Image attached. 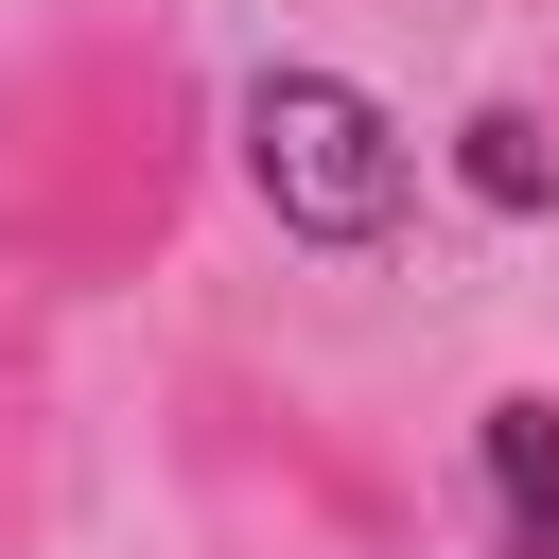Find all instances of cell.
Segmentation results:
<instances>
[{"label":"cell","mask_w":559,"mask_h":559,"mask_svg":"<svg viewBox=\"0 0 559 559\" xmlns=\"http://www.w3.org/2000/svg\"><path fill=\"white\" fill-rule=\"evenodd\" d=\"M472 472H489V559H559V384H489Z\"/></svg>","instance_id":"obj_4"},{"label":"cell","mask_w":559,"mask_h":559,"mask_svg":"<svg viewBox=\"0 0 559 559\" xmlns=\"http://www.w3.org/2000/svg\"><path fill=\"white\" fill-rule=\"evenodd\" d=\"M157 437H175V489H192L210 559H402V542H419V489H402L332 402L262 384L245 349H175Z\"/></svg>","instance_id":"obj_2"},{"label":"cell","mask_w":559,"mask_h":559,"mask_svg":"<svg viewBox=\"0 0 559 559\" xmlns=\"http://www.w3.org/2000/svg\"><path fill=\"white\" fill-rule=\"evenodd\" d=\"M245 157H262V210H280V245H332V262H384L402 227H419V140L349 87V70H314V52H280L262 87H245Z\"/></svg>","instance_id":"obj_3"},{"label":"cell","mask_w":559,"mask_h":559,"mask_svg":"<svg viewBox=\"0 0 559 559\" xmlns=\"http://www.w3.org/2000/svg\"><path fill=\"white\" fill-rule=\"evenodd\" d=\"M210 192V70L175 17L87 0L0 52V280L17 297H122L175 262Z\"/></svg>","instance_id":"obj_1"},{"label":"cell","mask_w":559,"mask_h":559,"mask_svg":"<svg viewBox=\"0 0 559 559\" xmlns=\"http://www.w3.org/2000/svg\"><path fill=\"white\" fill-rule=\"evenodd\" d=\"M35 454H52V437H35V349H17V332H0V559H17V542H35V489H52V472H35Z\"/></svg>","instance_id":"obj_5"}]
</instances>
